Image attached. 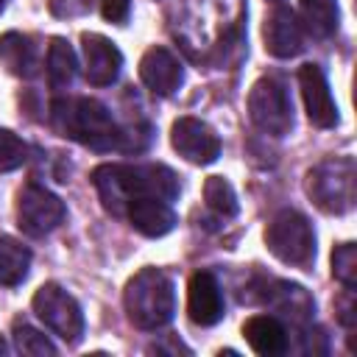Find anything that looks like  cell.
Returning a JSON list of instances; mask_svg holds the SVG:
<instances>
[{
  "label": "cell",
  "instance_id": "6da1fadb",
  "mask_svg": "<svg viewBox=\"0 0 357 357\" xmlns=\"http://www.w3.org/2000/svg\"><path fill=\"white\" fill-rule=\"evenodd\" d=\"M92 184L112 215H126L128 204L142 195H156L162 201H176L181 187L178 176L165 165H100L92 170Z\"/></svg>",
  "mask_w": 357,
  "mask_h": 357
},
{
  "label": "cell",
  "instance_id": "7a4b0ae2",
  "mask_svg": "<svg viewBox=\"0 0 357 357\" xmlns=\"http://www.w3.org/2000/svg\"><path fill=\"white\" fill-rule=\"evenodd\" d=\"M50 123L61 137H70L92 151L123 148V134L112 112L95 98H67L50 106Z\"/></svg>",
  "mask_w": 357,
  "mask_h": 357
},
{
  "label": "cell",
  "instance_id": "3957f363",
  "mask_svg": "<svg viewBox=\"0 0 357 357\" xmlns=\"http://www.w3.org/2000/svg\"><path fill=\"white\" fill-rule=\"evenodd\" d=\"M123 304H126L128 321L137 329H159L170 324L176 312V290L170 276L159 268H142L128 279Z\"/></svg>",
  "mask_w": 357,
  "mask_h": 357
},
{
  "label": "cell",
  "instance_id": "277c9868",
  "mask_svg": "<svg viewBox=\"0 0 357 357\" xmlns=\"http://www.w3.org/2000/svg\"><path fill=\"white\" fill-rule=\"evenodd\" d=\"M357 170L351 156H335L318 162L307 173V195L326 215H346L354 206Z\"/></svg>",
  "mask_w": 357,
  "mask_h": 357
},
{
  "label": "cell",
  "instance_id": "5b68a950",
  "mask_svg": "<svg viewBox=\"0 0 357 357\" xmlns=\"http://www.w3.org/2000/svg\"><path fill=\"white\" fill-rule=\"evenodd\" d=\"M268 251L293 268H310L315 259V231L296 209H282L265 229Z\"/></svg>",
  "mask_w": 357,
  "mask_h": 357
},
{
  "label": "cell",
  "instance_id": "8992f818",
  "mask_svg": "<svg viewBox=\"0 0 357 357\" xmlns=\"http://www.w3.org/2000/svg\"><path fill=\"white\" fill-rule=\"evenodd\" d=\"M248 117L259 131H265L271 137L290 134V128H293V100H290L287 86L273 75L259 78L248 92Z\"/></svg>",
  "mask_w": 357,
  "mask_h": 357
},
{
  "label": "cell",
  "instance_id": "52a82bcc",
  "mask_svg": "<svg viewBox=\"0 0 357 357\" xmlns=\"http://www.w3.org/2000/svg\"><path fill=\"white\" fill-rule=\"evenodd\" d=\"M33 312L39 315V321L53 332L59 335L61 340L67 343H78L81 335H84V312H81V304L56 282H47L42 284L36 293H33Z\"/></svg>",
  "mask_w": 357,
  "mask_h": 357
},
{
  "label": "cell",
  "instance_id": "ba28073f",
  "mask_svg": "<svg viewBox=\"0 0 357 357\" xmlns=\"http://www.w3.org/2000/svg\"><path fill=\"white\" fill-rule=\"evenodd\" d=\"M67 206L59 195L36 181H25L17 192V220L28 237H45L61 226Z\"/></svg>",
  "mask_w": 357,
  "mask_h": 357
},
{
  "label": "cell",
  "instance_id": "9c48e42d",
  "mask_svg": "<svg viewBox=\"0 0 357 357\" xmlns=\"http://www.w3.org/2000/svg\"><path fill=\"white\" fill-rule=\"evenodd\" d=\"M170 142L192 165H212L220 156V139L218 134L198 117H178L170 131Z\"/></svg>",
  "mask_w": 357,
  "mask_h": 357
},
{
  "label": "cell",
  "instance_id": "30bf717a",
  "mask_svg": "<svg viewBox=\"0 0 357 357\" xmlns=\"http://www.w3.org/2000/svg\"><path fill=\"white\" fill-rule=\"evenodd\" d=\"M298 86L301 98L307 106V117L318 128H332L337 126V103L329 92V81L318 64H304L298 70Z\"/></svg>",
  "mask_w": 357,
  "mask_h": 357
},
{
  "label": "cell",
  "instance_id": "8fae6325",
  "mask_svg": "<svg viewBox=\"0 0 357 357\" xmlns=\"http://www.w3.org/2000/svg\"><path fill=\"white\" fill-rule=\"evenodd\" d=\"M262 36H265V50L276 59H293L304 50V28L293 14V8L282 3L265 17Z\"/></svg>",
  "mask_w": 357,
  "mask_h": 357
},
{
  "label": "cell",
  "instance_id": "7c38bea8",
  "mask_svg": "<svg viewBox=\"0 0 357 357\" xmlns=\"http://www.w3.org/2000/svg\"><path fill=\"white\" fill-rule=\"evenodd\" d=\"M84 73L92 86H109L117 81L120 67H123V53L117 45L100 33H84Z\"/></svg>",
  "mask_w": 357,
  "mask_h": 357
},
{
  "label": "cell",
  "instance_id": "4fadbf2b",
  "mask_svg": "<svg viewBox=\"0 0 357 357\" xmlns=\"http://www.w3.org/2000/svg\"><path fill=\"white\" fill-rule=\"evenodd\" d=\"M187 312L198 326H212L223 318V290L212 271H198L187 287Z\"/></svg>",
  "mask_w": 357,
  "mask_h": 357
},
{
  "label": "cell",
  "instance_id": "5bb4252c",
  "mask_svg": "<svg viewBox=\"0 0 357 357\" xmlns=\"http://www.w3.org/2000/svg\"><path fill=\"white\" fill-rule=\"evenodd\" d=\"M139 78L151 92L173 95L184 81V70L167 47H151L139 61Z\"/></svg>",
  "mask_w": 357,
  "mask_h": 357
},
{
  "label": "cell",
  "instance_id": "9a60e30c",
  "mask_svg": "<svg viewBox=\"0 0 357 357\" xmlns=\"http://www.w3.org/2000/svg\"><path fill=\"white\" fill-rule=\"evenodd\" d=\"M131 226L145 234V237H165L173 226H176V212L170 206V201H162L156 195H142L134 198L126 209Z\"/></svg>",
  "mask_w": 357,
  "mask_h": 357
},
{
  "label": "cell",
  "instance_id": "2e32d148",
  "mask_svg": "<svg viewBox=\"0 0 357 357\" xmlns=\"http://www.w3.org/2000/svg\"><path fill=\"white\" fill-rule=\"evenodd\" d=\"M276 312L287 315L290 321L296 324H304L312 318L315 312V301L312 296L301 287V284H293V282H271L268 284V293L262 296Z\"/></svg>",
  "mask_w": 357,
  "mask_h": 357
},
{
  "label": "cell",
  "instance_id": "e0dca14e",
  "mask_svg": "<svg viewBox=\"0 0 357 357\" xmlns=\"http://www.w3.org/2000/svg\"><path fill=\"white\" fill-rule=\"evenodd\" d=\"M243 337L262 357H273L287 349V332L276 315H251L243 324Z\"/></svg>",
  "mask_w": 357,
  "mask_h": 357
},
{
  "label": "cell",
  "instance_id": "ac0fdd59",
  "mask_svg": "<svg viewBox=\"0 0 357 357\" xmlns=\"http://www.w3.org/2000/svg\"><path fill=\"white\" fill-rule=\"evenodd\" d=\"M0 61L6 64L8 73L31 78L39 70V50H36L31 36L8 31V33L0 36Z\"/></svg>",
  "mask_w": 357,
  "mask_h": 357
},
{
  "label": "cell",
  "instance_id": "d6986e66",
  "mask_svg": "<svg viewBox=\"0 0 357 357\" xmlns=\"http://www.w3.org/2000/svg\"><path fill=\"white\" fill-rule=\"evenodd\" d=\"M337 0H301V28L318 39H326L337 31Z\"/></svg>",
  "mask_w": 357,
  "mask_h": 357
},
{
  "label": "cell",
  "instance_id": "ffe728a7",
  "mask_svg": "<svg viewBox=\"0 0 357 357\" xmlns=\"http://www.w3.org/2000/svg\"><path fill=\"white\" fill-rule=\"evenodd\" d=\"M75 50L70 47L67 39L61 36H53L50 39V47H47V81L53 89H67L75 78Z\"/></svg>",
  "mask_w": 357,
  "mask_h": 357
},
{
  "label": "cell",
  "instance_id": "44dd1931",
  "mask_svg": "<svg viewBox=\"0 0 357 357\" xmlns=\"http://www.w3.org/2000/svg\"><path fill=\"white\" fill-rule=\"evenodd\" d=\"M31 268V251L14 240V237H0V284L14 287L28 276Z\"/></svg>",
  "mask_w": 357,
  "mask_h": 357
},
{
  "label": "cell",
  "instance_id": "7402d4cb",
  "mask_svg": "<svg viewBox=\"0 0 357 357\" xmlns=\"http://www.w3.org/2000/svg\"><path fill=\"white\" fill-rule=\"evenodd\" d=\"M204 201H206V209H212L220 220H229V218H234L240 212L234 187L223 176H209L204 181Z\"/></svg>",
  "mask_w": 357,
  "mask_h": 357
},
{
  "label": "cell",
  "instance_id": "603a6c76",
  "mask_svg": "<svg viewBox=\"0 0 357 357\" xmlns=\"http://www.w3.org/2000/svg\"><path fill=\"white\" fill-rule=\"evenodd\" d=\"M14 346H17V351H22V354H31V357H45V354H56V346L47 340V335L45 332H39V329H33L31 324H25V321H14Z\"/></svg>",
  "mask_w": 357,
  "mask_h": 357
},
{
  "label": "cell",
  "instance_id": "cb8c5ba5",
  "mask_svg": "<svg viewBox=\"0 0 357 357\" xmlns=\"http://www.w3.org/2000/svg\"><path fill=\"white\" fill-rule=\"evenodd\" d=\"M332 276L343 287L357 284V248H354V243H340L332 251Z\"/></svg>",
  "mask_w": 357,
  "mask_h": 357
},
{
  "label": "cell",
  "instance_id": "d4e9b609",
  "mask_svg": "<svg viewBox=\"0 0 357 357\" xmlns=\"http://www.w3.org/2000/svg\"><path fill=\"white\" fill-rule=\"evenodd\" d=\"M28 159V145L8 128H0V173L22 167Z\"/></svg>",
  "mask_w": 357,
  "mask_h": 357
},
{
  "label": "cell",
  "instance_id": "484cf974",
  "mask_svg": "<svg viewBox=\"0 0 357 357\" xmlns=\"http://www.w3.org/2000/svg\"><path fill=\"white\" fill-rule=\"evenodd\" d=\"M128 11H131V0H103L100 3V14L114 25H123L128 20Z\"/></svg>",
  "mask_w": 357,
  "mask_h": 357
},
{
  "label": "cell",
  "instance_id": "4316f807",
  "mask_svg": "<svg viewBox=\"0 0 357 357\" xmlns=\"http://www.w3.org/2000/svg\"><path fill=\"white\" fill-rule=\"evenodd\" d=\"M50 8L59 17H73V14L89 11V0H50Z\"/></svg>",
  "mask_w": 357,
  "mask_h": 357
},
{
  "label": "cell",
  "instance_id": "83f0119b",
  "mask_svg": "<svg viewBox=\"0 0 357 357\" xmlns=\"http://www.w3.org/2000/svg\"><path fill=\"white\" fill-rule=\"evenodd\" d=\"M337 310H340L337 312L340 324L351 329V324H354V287H346V293L337 298Z\"/></svg>",
  "mask_w": 357,
  "mask_h": 357
},
{
  "label": "cell",
  "instance_id": "f1b7e54d",
  "mask_svg": "<svg viewBox=\"0 0 357 357\" xmlns=\"http://www.w3.org/2000/svg\"><path fill=\"white\" fill-rule=\"evenodd\" d=\"M6 351H8V346H6V340L0 337V354H6Z\"/></svg>",
  "mask_w": 357,
  "mask_h": 357
},
{
  "label": "cell",
  "instance_id": "f546056e",
  "mask_svg": "<svg viewBox=\"0 0 357 357\" xmlns=\"http://www.w3.org/2000/svg\"><path fill=\"white\" fill-rule=\"evenodd\" d=\"M3 6H6V0H0V11H3Z\"/></svg>",
  "mask_w": 357,
  "mask_h": 357
},
{
  "label": "cell",
  "instance_id": "4dcf8cb0",
  "mask_svg": "<svg viewBox=\"0 0 357 357\" xmlns=\"http://www.w3.org/2000/svg\"><path fill=\"white\" fill-rule=\"evenodd\" d=\"M273 3H282V0H273Z\"/></svg>",
  "mask_w": 357,
  "mask_h": 357
}]
</instances>
